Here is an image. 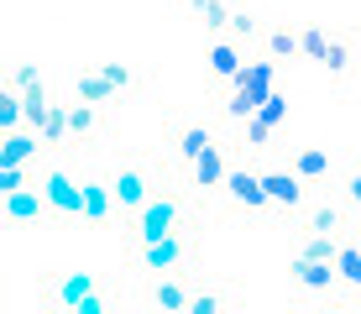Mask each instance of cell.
<instances>
[{
  "label": "cell",
  "instance_id": "9a60e30c",
  "mask_svg": "<svg viewBox=\"0 0 361 314\" xmlns=\"http://www.w3.org/2000/svg\"><path fill=\"white\" fill-rule=\"evenodd\" d=\"M241 58H246V53H241V42H231V37H220V42L209 47V79H220V84H235V73L246 68Z\"/></svg>",
  "mask_w": 361,
  "mask_h": 314
},
{
  "label": "cell",
  "instance_id": "8fae6325",
  "mask_svg": "<svg viewBox=\"0 0 361 314\" xmlns=\"http://www.w3.org/2000/svg\"><path fill=\"white\" fill-rule=\"evenodd\" d=\"M262 188H267V205H278V210L293 215V210H304V188L309 183H298L293 173L283 168V173H262Z\"/></svg>",
  "mask_w": 361,
  "mask_h": 314
},
{
  "label": "cell",
  "instance_id": "3957f363",
  "mask_svg": "<svg viewBox=\"0 0 361 314\" xmlns=\"http://www.w3.org/2000/svg\"><path fill=\"white\" fill-rule=\"evenodd\" d=\"M110 194H116L121 215H136V210H142L147 199L157 194V188H152V173H147V168H116V179H110Z\"/></svg>",
  "mask_w": 361,
  "mask_h": 314
},
{
  "label": "cell",
  "instance_id": "ffe728a7",
  "mask_svg": "<svg viewBox=\"0 0 361 314\" xmlns=\"http://www.w3.org/2000/svg\"><path fill=\"white\" fill-rule=\"evenodd\" d=\"M47 110H53V99H47V84H32V90L21 95V126H27V131H42Z\"/></svg>",
  "mask_w": 361,
  "mask_h": 314
},
{
  "label": "cell",
  "instance_id": "d6986e66",
  "mask_svg": "<svg viewBox=\"0 0 361 314\" xmlns=\"http://www.w3.org/2000/svg\"><path fill=\"white\" fill-rule=\"evenodd\" d=\"M288 173H293L298 183H319L330 173V152H319V147H298L293 162H288Z\"/></svg>",
  "mask_w": 361,
  "mask_h": 314
},
{
  "label": "cell",
  "instance_id": "83f0119b",
  "mask_svg": "<svg viewBox=\"0 0 361 314\" xmlns=\"http://www.w3.org/2000/svg\"><path fill=\"white\" fill-rule=\"evenodd\" d=\"M335 251H341V241H335V236H304L298 257H309V262H335Z\"/></svg>",
  "mask_w": 361,
  "mask_h": 314
},
{
  "label": "cell",
  "instance_id": "f546056e",
  "mask_svg": "<svg viewBox=\"0 0 361 314\" xmlns=\"http://www.w3.org/2000/svg\"><path fill=\"white\" fill-rule=\"evenodd\" d=\"M16 126H21V95L0 84V131H16Z\"/></svg>",
  "mask_w": 361,
  "mask_h": 314
},
{
  "label": "cell",
  "instance_id": "4dcf8cb0",
  "mask_svg": "<svg viewBox=\"0 0 361 314\" xmlns=\"http://www.w3.org/2000/svg\"><path fill=\"white\" fill-rule=\"evenodd\" d=\"M257 121H262V126H267V131H278V126H283V121H288V99H283L278 90H272V95L262 99V110H257Z\"/></svg>",
  "mask_w": 361,
  "mask_h": 314
},
{
  "label": "cell",
  "instance_id": "277c9868",
  "mask_svg": "<svg viewBox=\"0 0 361 314\" xmlns=\"http://www.w3.org/2000/svg\"><path fill=\"white\" fill-rule=\"evenodd\" d=\"M42 199H47V210L53 215H63V220H84V199H79V183L68 179V173H42Z\"/></svg>",
  "mask_w": 361,
  "mask_h": 314
},
{
  "label": "cell",
  "instance_id": "f35d334b",
  "mask_svg": "<svg viewBox=\"0 0 361 314\" xmlns=\"http://www.w3.org/2000/svg\"><path fill=\"white\" fill-rule=\"evenodd\" d=\"M183 6H189V11H194V16H204V11H209V6H215V0H183Z\"/></svg>",
  "mask_w": 361,
  "mask_h": 314
},
{
  "label": "cell",
  "instance_id": "5bb4252c",
  "mask_svg": "<svg viewBox=\"0 0 361 314\" xmlns=\"http://www.w3.org/2000/svg\"><path fill=\"white\" fill-rule=\"evenodd\" d=\"M189 283H183V272H168V278H157L152 283V304L163 309V314H189Z\"/></svg>",
  "mask_w": 361,
  "mask_h": 314
},
{
  "label": "cell",
  "instance_id": "1f68e13d",
  "mask_svg": "<svg viewBox=\"0 0 361 314\" xmlns=\"http://www.w3.org/2000/svg\"><path fill=\"white\" fill-rule=\"evenodd\" d=\"M99 79L110 84V95H121V90H131V84H136V73L126 68V63H99Z\"/></svg>",
  "mask_w": 361,
  "mask_h": 314
},
{
  "label": "cell",
  "instance_id": "7402d4cb",
  "mask_svg": "<svg viewBox=\"0 0 361 314\" xmlns=\"http://www.w3.org/2000/svg\"><path fill=\"white\" fill-rule=\"evenodd\" d=\"M84 298H94V278H84V272H68L63 283H58V309H79Z\"/></svg>",
  "mask_w": 361,
  "mask_h": 314
},
{
  "label": "cell",
  "instance_id": "cb8c5ba5",
  "mask_svg": "<svg viewBox=\"0 0 361 314\" xmlns=\"http://www.w3.org/2000/svg\"><path fill=\"white\" fill-rule=\"evenodd\" d=\"M335 278L345 288H361V246H341L335 251Z\"/></svg>",
  "mask_w": 361,
  "mask_h": 314
},
{
  "label": "cell",
  "instance_id": "5b68a950",
  "mask_svg": "<svg viewBox=\"0 0 361 314\" xmlns=\"http://www.w3.org/2000/svg\"><path fill=\"white\" fill-rule=\"evenodd\" d=\"M319 68H325L330 79H351V73L361 68V42H356V32H330Z\"/></svg>",
  "mask_w": 361,
  "mask_h": 314
},
{
  "label": "cell",
  "instance_id": "52a82bcc",
  "mask_svg": "<svg viewBox=\"0 0 361 314\" xmlns=\"http://www.w3.org/2000/svg\"><path fill=\"white\" fill-rule=\"evenodd\" d=\"M288 278L304 288V294H335L341 288V278H335V262H309V257H293L288 262Z\"/></svg>",
  "mask_w": 361,
  "mask_h": 314
},
{
  "label": "cell",
  "instance_id": "6da1fadb",
  "mask_svg": "<svg viewBox=\"0 0 361 314\" xmlns=\"http://www.w3.org/2000/svg\"><path fill=\"white\" fill-rule=\"evenodd\" d=\"M272 90H278V63H272V58H252L241 73H235V84H231V95H226L220 110H226V121L241 126V121H252L257 110H262V99Z\"/></svg>",
  "mask_w": 361,
  "mask_h": 314
},
{
  "label": "cell",
  "instance_id": "44dd1931",
  "mask_svg": "<svg viewBox=\"0 0 361 314\" xmlns=\"http://www.w3.org/2000/svg\"><path fill=\"white\" fill-rule=\"evenodd\" d=\"M105 99H116V95H110V84L99 79V68H84L79 84H73V105H105Z\"/></svg>",
  "mask_w": 361,
  "mask_h": 314
},
{
  "label": "cell",
  "instance_id": "d6a6232c",
  "mask_svg": "<svg viewBox=\"0 0 361 314\" xmlns=\"http://www.w3.org/2000/svg\"><path fill=\"white\" fill-rule=\"evenodd\" d=\"M21 188H32V173L27 168H0V199L21 194Z\"/></svg>",
  "mask_w": 361,
  "mask_h": 314
},
{
  "label": "cell",
  "instance_id": "d590c367",
  "mask_svg": "<svg viewBox=\"0 0 361 314\" xmlns=\"http://www.w3.org/2000/svg\"><path fill=\"white\" fill-rule=\"evenodd\" d=\"M241 142H246V147H267V142H272V131L252 116V121H241Z\"/></svg>",
  "mask_w": 361,
  "mask_h": 314
},
{
  "label": "cell",
  "instance_id": "603a6c76",
  "mask_svg": "<svg viewBox=\"0 0 361 314\" xmlns=\"http://www.w3.org/2000/svg\"><path fill=\"white\" fill-rule=\"evenodd\" d=\"M99 126H105V116H99V105H68V136H94Z\"/></svg>",
  "mask_w": 361,
  "mask_h": 314
},
{
  "label": "cell",
  "instance_id": "484cf974",
  "mask_svg": "<svg viewBox=\"0 0 361 314\" xmlns=\"http://www.w3.org/2000/svg\"><path fill=\"white\" fill-rule=\"evenodd\" d=\"M325 42H330V32H325V27H314V21H309V27H298V47H304V58H309V63L325 58Z\"/></svg>",
  "mask_w": 361,
  "mask_h": 314
},
{
  "label": "cell",
  "instance_id": "ba28073f",
  "mask_svg": "<svg viewBox=\"0 0 361 314\" xmlns=\"http://www.w3.org/2000/svg\"><path fill=\"white\" fill-rule=\"evenodd\" d=\"M183 257H189V241H183V231H178V236H163V241H152V246H142V267L157 272V278L178 272Z\"/></svg>",
  "mask_w": 361,
  "mask_h": 314
},
{
  "label": "cell",
  "instance_id": "9c48e42d",
  "mask_svg": "<svg viewBox=\"0 0 361 314\" xmlns=\"http://www.w3.org/2000/svg\"><path fill=\"white\" fill-rule=\"evenodd\" d=\"M226 199H231L235 210H267V188H262V173L231 168V179H226Z\"/></svg>",
  "mask_w": 361,
  "mask_h": 314
},
{
  "label": "cell",
  "instance_id": "8d00e7d4",
  "mask_svg": "<svg viewBox=\"0 0 361 314\" xmlns=\"http://www.w3.org/2000/svg\"><path fill=\"white\" fill-rule=\"evenodd\" d=\"M345 205L361 210V173H351V179H345Z\"/></svg>",
  "mask_w": 361,
  "mask_h": 314
},
{
  "label": "cell",
  "instance_id": "d4e9b609",
  "mask_svg": "<svg viewBox=\"0 0 361 314\" xmlns=\"http://www.w3.org/2000/svg\"><path fill=\"white\" fill-rule=\"evenodd\" d=\"M231 42H252V37H262V21L252 16V11H231V27H226Z\"/></svg>",
  "mask_w": 361,
  "mask_h": 314
},
{
  "label": "cell",
  "instance_id": "ac0fdd59",
  "mask_svg": "<svg viewBox=\"0 0 361 314\" xmlns=\"http://www.w3.org/2000/svg\"><path fill=\"white\" fill-rule=\"evenodd\" d=\"M37 147H42L37 131H11L6 142H0V168H27V162L37 157Z\"/></svg>",
  "mask_w": 361,
  "mask_h": 314
},
{
  "label": "cell",
  "instance_id": "836d02e7",
  "mask_svg": "<svg viewBox=\"0 0 361 314\" xmlns=\"http://www.w3.org/2000/svg\"><path fill=\"white\" fill-rule=\"evenodd\" d=\"M32 84H42V73H37V63H16V68H11V90H16V95H27Z\"/></svg>",
  "mask_w": 361,
  "mask_h": 314
},
{
  "label": "cell",
  "instance_id": "4fadbf2b",
  "mask_svg": "<svg viewBox=\"0 0 361 314\" xmlns=\"http://www.w3.org/2000/svg\"><path fill=\"white\" fill-rule=\"evenodd\" d=\"M298 215V236H335L341 241V225H345V215L335 205H314V210H293Z\"/></svg>",
  "mask_w": 361,
  "mask_h": 314
},
{
  "label": "cell",
  "instance_id": "4316f807",
  "mask_svg": "<svg viewBox=\"0 0 361 314\" xmlns=\"http://www.w3.org/2000/svg\"><path fill=\"white\" fill-rule=\"evenodd\" d=\"M37 136H42V147H58V142H63V136H68V110H63V105H53V110H47V121H42V131H37Z\"/></svg>",
  "mask_w": 361,
  "mask_h": 314
},
{
  "label": "cell",
  "instance_id": "7a4b0ae2",
  "mask_svg": "<svg viewBox=\"0 0 361 314\" xmlns=\"http://www.w3.org/2000/svg\"><path fill=\"white\" fill-rule=\"evenodd\" d=\"M131 231H136V246H152V241H163V236H178L183 231V199L178 194H152L142 210L131 215Z\"/></svg>",
  "mask_w": 361,
  "mask_h": 314
},
{
  "label": "cell",
  "instance_id": "2e32d148",
  "mask_svg": "<svg viewBox=\"0 0 361 314\" xmlns=\"http://www.w3.org/2000/svg\"><path fill=\"white\" fill-rule=\"evenodd\" d=\"M262 58H272V63L304 58V47H298V27H267L262 32Z\"/></svg>",
  "mask_w": 361,
  "mask_h": 314
},
{
  "label": "cell",
  "instance_id": "f1b7e54d",
  "mask_svg": "<svg viewBox=\"0 0 361 314\" xmlns=\"http://www.w3.org/2000/svg\"><path fill=\"white\" fill-rule=\"evenodd\" d=\"M189 314H231V304H226L220 288H199V294L189 298Z\"/></svg>",
  "mask_w": 361,
  "mask_h": 314
},
{
  "label": "cell",
  "instance_id": "e575fe53",
  "mask_svg": "<svg viewBox=\"0 0 361 314\" xmlns=\"http://www.w3.org/2000/svg\"><path fill=\"white\" fill-rule=\"evenodd\" d=\"M199 21H204V32H215V37H220V32L231 27V6H226V0H215V6H209Z\"/></svg>",
  "mask_w": 361,
  "mask_h": 314
},
{
  "label": "cell",
  "instance_id": "e0dca14e",
  "mask_svg": "<svg viewBox=\"0 0 361 314\" xmlns=\"http://www.w3.org/2000/svg\"><path fill=\"white\" fill-rule=\"evenodd\" d=\"M189 179H194V188H226V179H231V168H226V152H220V142L209 147L204 157L189 168Z\"/></svg>",
  "mask_w": 361,
  "mask_h": 314
},
{
  "label": "cell",
  "instance_id": "8992f818",
  "mask_svg": "<svg viewBox=\"0 0 361 314\" xmlns=\"http://www.w3.org/2000/svg\"><path fill=\"white\" fill-rule=\"evenodd\" d=\"M53 210H47L42 188H21V194L0 199V225H42Z\"/></svg>",
  "mask_w": 361,
  "mask_h": 314
},
{
  "label": "cell",
  "instance_id": "30bf717a",
  "mask_svg": "<svg viewBox=\"0 0 361 314\" xmlns=\"http://www.w3.org/2000/svg\"><path fill=\"white\" fill-rule=\"evenodd\" d=\"M209 147H215V131H209L204 121H183L178 131H173V152H178V162H189V168L209 152Z\"/></svg>",
  "mask_w": 361,
  "mask_h": 314
},
{
  "label": "cell",
  "instance_id": "74e56055",
  "mask_svg": "<svg viewBox=\"0 0 361 314\" xmlns=\"http://www.w3.org/2000/svg\"><path fill=\"white\" fill-rule=\"evenodd\" d=\"M73 314H105V304H99V294H94V298H84V304L73 309Z\"/></svg>",
  "mask_w": 361,
  "mask_h": 314
},
{
  "label": "cell",
  "instance_id": "7c38bea8",
  "mask_svg": "<svg viewBox=\"0 0 361 314\" xmlns=\"http://www.w3.org/2000/svg\"><path fill=\"white\" fill-rule=\"evenodd\" d=\"M79 199H84V225H110L116 194H110L105 179H84V183H79Z\"/></svg>",
  "mask_w": 361,
  "mask_h": 314
}]
</instances>
